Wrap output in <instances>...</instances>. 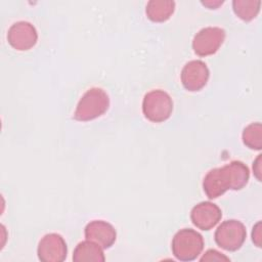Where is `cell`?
Returning a JSON list of instances; mask_svg holds the SVG:
<instances>
[{
	"mask_svg": "<svg viewBox=\"0 0 262 262\" xmlns=\"http://www.w3.org/2000/svg\"><path fill=\"white\" fill-rule=\"evenodd\" d=\"M250 172L246 164L232 161L219 168L210 170L203 181V188L209 199H216L226 190H239L249 180Z\"/></svg>",
	"mask_w": 262,
	"mask_h": 262,
	"instance_id": "cell-1",
	"label": "cell"
},
{
	"mask_svg": "<svg viewBox=\"0 0 262 262\" xmlns=\"http://www.w3.org/2000/svg\"><path fill=\"white\" fill-rule=\"evenodd\" d=\"M110 106V98L107 93L99 87L88 89L80 98L74 118L77 121H91L103 115Z\"/></svg>",
	"mask_w": 262,
	"mask_h": 262,
	"instance_id": "cell-2",
	"label": "cell"
},
{
	"mask_svg": "<svg viewBox=\"0 0 262 262\" xmlns=\"http://www.w3.org/2000/svg\"><path fill=\"white\" fill-rule=\"evenodd\" d=\"M203 249V236L191 228L180 229L172 239V253L180 261L194 260Z\"/></svg>",
	"mask_w": 262,
	"mask_h": 262,
	"instance_id": "cell-3",
	"label": "cell"
},
{
	"mask_svg": "<svg viewBox=\"0 0 262 262\" xmlns=\"http://www.w3.org/2000/svg\"><path fill=\"white\" fill-rule=\"evenodd\" d=\"M173 111V100L164 90L156 89L147 92L142 101V112L144 117L155 123L164 122L171 116Z\"/></svg>",
	"mask_w": 262,
	"mask_h": 262,
	"instance_id": "cell-4",
	"label": "cell"
},
{
	"mask_svg": "<svg viewBox=\"0 0 262 262\" xmlns=\"http://www.w3.org/2000/svg\"><path fill=\"white\" fill-rule=\"evenodd\" d=\"M247 235L245 225L234 219L223 221L215 231L216 244L226 251H236L239 249Z\"/></svg>",
	"mask_w": 262,
	"mask_h": 262,
	"instance_id": "cell-5",
	"label": "cell"
},
{
	"mask_svg": "<svg viewBox=\"0 0 262 262\" xmlns=\"http://www.w3.org/2000/svg\"><path fill=\"white\" fill-rule=\"evenodd\" d=\"M225 39V31L219 27H207L200 30L193 37L192 48L200 56L214 54Z\"/></svg>",
	"mask_w": 262,
	"mask_h": 262,
	"instance_id": "cell-6",
	"label": "cell"
},
{
	"mask_svg": "<svg viewBox=\"0 0 262 262\" xmlns=\"http://www.w3.org/2000/svg\"><path fill=\"white\" fill-rule=\"evenodd\" d=\"M37 253L43 262H61L67 258V244L60 234L48 233L40 239Z\"/></svg>",
	"mask_w": 262,
	"mask_h": 262,
	"instance_id": "cell-7",
	"label": "cell"
},
{
	"mask_svg": "<svg viewBox=\"0 0 262 262\" xmlns=\"http://www.w3.org/2000/svg\"><path fill=\"white\" fill-rule=\"evenodd\" d=\"M8 43L16 50L25 51L31 49L38 40V34L35 27L25 20L16 21L8 30Z\"/></svg>",
	"mask_w": 262,
	"mask_h": 262,
	"instance_id": "cell-8",
	"label": "cell"
},
{
	"mask_svg": "<svg viewBox=\"0 0 262 262\" xmlns=\"http://www.w3.org/2000/svg\"><path fill=\"white\" fill-rule=\"evenodd\" d=\"M209 76V69L204 61L190 60L181 71V82L188 91H199L207 84Z\"/></svg>",
	"mask_w": 262,
	"mask_h": 262,
	"instance_id": "cell-9",
	"label": "cell"
},
{
	"mask_svg": "<svg viewBox=\"0 0 262 262\" xmlns=\"http://www.w3.org/2000/svg\"><path fill=\"white\" fill-rule=\"evenodd\" d=\"M221 217L222 212L220 208L211 202H201L190 212L192 223L202 230L213 228L220 221Z\"/></svg>",
	"mask_w": 262,
	"mask_h": 262,
	"instance_id": "cell-10",
	"label": "cell"
},
{
	"mask_svg": "<svg viewBox=\"0 0 262 262\" xmlns=\"http://www.w3.org/2000/svg\"><path fill=\"white\" fill-rule=\"evenodd\" d=\"M86 239L99 245L102 249L111 248L116 242L117 232L112 224L103 220L90 221L85 227Z\"/></svg>",
	"mask_w": 262,
	"mask_h": 262,
	"instance_id": "cell-11",
	"label": "cell"
},
{
	"mask_svg": "<svg viewBox=\"0 0 262 262\" xmlns=\"http://www.w3.org/2000/svg\"><path fill=\"white\" fill-rule=\"evenodd\" d=\"M73 260L75 262H103L105 257L99 245L87 239L77 245L73 253Z\"/></svg>",
	"mask_w": 262,
	"mask_h": 262,
	"instance_id": "cell-12",
	"label": "cell"
},
{
	"mask_svg": "<svg viewBox=\"0 0 262 262\" xmlns=\"http://www.w3.org/2000/svg\"><path fill=\"white\" fill-rule=\"evenodd\" d=\"M175 9V2L172 0H150L146 5L147 17L156 23L167 20Z\"/></svg>",
	"mask_w": 262,
	"mask_h": 262,
	"instance_id": "cell-13",
	"label": "cell"
},
{
	"mask_svg": "<svg viewBox=\"0 0 262 262\" xmlns=\"http://www.w3.org/2000/svg\"><path fill=\"white\" fill-rule=\"evenodd\" d=\"M260 6L259 0H234L232 2L234 13L245 21L255 18L260 11Z\"/></svg>",
	"mask_w": 262,
	"mask_h": 262,
	"instance_id": "cell-14",
	"label": "cell"
},
{
	"mask_svg": "<svg viewBox=\"0 0 262 262\" xmlns=\"http://www.w3.org/2000/svg\"><path fill=\"white\" fill-rule=\"evenodd\" d=\"M244 143L252 148L260 150L262 148V125L259 122L251 123L243 131Z\"/></svg>",
	"mask_w": 262,
	"mask_h": 262,
	"instance_id": "cell-15",
	"label": "cell"
},
{
	"mask_svg": "<svg viewBox=\"0 0 262 262\" xmlns=\"http://www.w3.org/2000/svg\"><path fill=\"white\" fill-rule=\"evenodd\" d=\"M202 262H211V261H230L228 257H226L225 255H223L222 253L216 251V250H208L203 257L201 258Z\"/></svg>",
	"mask_w": 262,
	"mask_h": 262,
	"instance_id": "cell-16",
	"label": "cell"
},
{
	"mask_svg": "<svg viewBox=\"0 0 262 262\" xmlns=\"http://www.w3.org/2000/svg\"><path fill=\"white\" fill-rule=\"evenodd\" d=\"M252 239L253 243L260 248L262 245V225H261V221H258L252 230Z\"/></svg>",
	"mask_w": 262,
	"mask_h": 262,
	"instance_id": "cell-17",
	"label": "cell"
},
{
	"mask_svg": "<svg viewBox=\"0 0 262 262\" xmlns=\"http://www.w3.org/2000/svg\"><path fill=\"white\" fill-rule=\"evenodd\" d=\"M253 171L255 176L259 181H261V155L257 157V159L253 163Z\"/></svg>",
	"mask_w": 262,
	"mask_h": 262,
	"instance_id": "cell-18",
	"label": "cell"
},
{
	"mask_svg": "<svg viewBox=\"0 0 262 262\" xmlns=\"http://www.w3.org/2000/svg\"><path fill=\"white\" fill-rule=\"evenodd\" d=\"M223 1L221 0H208V1H202V4L209 7V8H217L219 5H221Z\"/></svg>",
	"mask_w": 262,
	"mask_h": 262,
	"instance_id": "cell-19",
	"label": "cell"
}]
</instances>
